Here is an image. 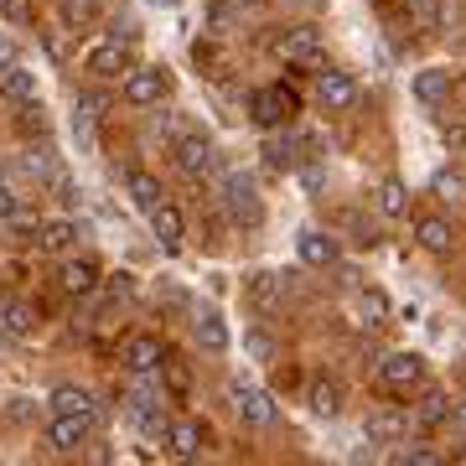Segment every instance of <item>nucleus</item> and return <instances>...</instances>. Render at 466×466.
Here are the masks:
<instances>
[{"label":"nucleus","mask_w":466,"mask_h":466,"mask_svg":"<svg viewBox=\"0 0 466 466\" xmlns=\"http://www.w3.org/2000/svg\"><path fill=\"white\" fill-rule=\"evenodd\" d=\"M88 431H94V420L88 415H52V451H63V456H73V451H84L88 446Z\"/></svg>","instance_id":"f8f14e48"},{"label":"nucleus","mask_w":466,"mask_h":466,"mask_svg":"<svg viewBox=\"0 0 466 466\" xmlns=\"http://www.w3.org/2000/svg\"><path fill=\"white\" fill-rule=\"evenodd\" d=\"M0 99L5 104H21V109H26V104H36V73L32 67H11V73H0Z\"/></svg>","instance_id":"412c9836"},{"label":"nucleus","mask_w":466,"mask_h":466,"mask_svg":"<svg viewBox=\"0 0 466 466\" xmlns=\"http://www.w3.org/2000/svg\"><path fill=\"white\" fill-rule=\"evenodd\" d=\"M0 16L11 21V26H32L36 5H32V0H0Z\"/></svg>","instance_id":"c9c22d12"},{"label":"nucleus","mask_w":466,"mask_h":466,"mask_svg":"<svg viewBox=\"0 0 466 466\" xmlns=\"http://www.w3.org/2000/svg\"><path fill=\"white\" fill-rule=\"evenodd\" d=\"M228 404H233V415L244 420L249 431H265L269 420H275V400H269V389H259V383H249V379H233L228 383Z\"/></svg>","instance_id":"7ed1b4c3"},{"label":"nucleus","mask_w":466,"mask_h":466,"mask_svg":"<svg viewBox=\"0 0 466 466\" xmlns=\"http://www.w3.org/2000/svg\"><path fill=\"white\" fill-rule=\"evenodd\" d=\"M150 233L167 244V249H182V238H187V218L182 208H171V202H161L156 213H150Z\"/></svg>","instance_id":"aec40b11"},{"label":"nucleus","mask_w":466,"mask_h":466,"mask_svg":"<svg viewBox=\"0 0 466 466\" xmlns=\"http://www.w3.org/2000/svg\"><path fill=\"white\" fill-rule=\"evenodd\" d=\"M275 57L296 67H321V32L317 26H290L275 36Z\"/></svg>","instance_id":"39448f33"},{"label":"nucleus","mask_w":466,"mask_h":466,"mask_svg":"<svg viewBox=\"0 0 466 466\" xmlns=\"http://www.w3.org/2000/svg\"><path fill=\"white\" fill-rule=\"evenodd\" d=\"M451 394L446 389H425L420 394V404H415V425H425V431H435V425H451Z\"/></svg>","instance_id":"b1692460"},{"label":"nucleus","mask_w":466,"mask_h":466,"mask_svg":"<svg viewBox=\"0 0 466 466\" xmlns=\"http://www.w3.org/2000/svg\"><path fill=\"white\" fill-rule=\"evenodd\" d=\"M16 213H21V198L11 192V187H0V223H11Z\"/></svg>","instance_id":"58836bf2"},{"label":"nucleus","mask_w":466,"mask_h":466,"mask_svg":"<svg viewBox=\"0 0 466 466\" xmlns=\"http://www.w3.org/2000/svg\"><path fill=\"white\" fill-rule=\"evenodd\" d=\"M280 290H285V280H280V275H254V280H249V300L259 306V311H275V306L285 300Z\"/></svg>","instance_id":"c756f323"},{"label":"nucleus","mask_w":466,"mask_h":466,"mask_svg":"<svg viewBox=\"0 0 466 466\" xmlns=\"http://www.w3.org/2000/svg\"><path fill=\"white\" fill-rule=\"evenodd\" d=\"M26 171H32L36 182L47 187V182H52V177H57L63 167H57V156H52V146H32V150H26Z\"/></svg>","instance_id":"2f4dec72"},{"label":"nucleus","mask_w":466,"mask_h":466,"mask_svg":"<svg viewBox=\"0 0 466 466\" xmlns=\"http://www.w3.org/2000/svg\"><path fill=\"white\" fill-rule=\"evenodd\" d=\"M379 213L383 218H410V187L400 177H383L379 182Z\"/></svg>","instance_id":"cd10ccee"},{"label":"nucleus","mask_w":466,"mask_h":466,"mask_svg":"<svg viewBox=\"0 0 466 466\" xmlns=\"http://www.w3.org/2000/svg\"><path fill=\"white\" fill-rule=\"evenodd\" d=\"M192 337H198V348L213 352V358H218V352H228V342H233L228 321L218 317V311H198V317H192Z\"/></svg>","instance_id":"2eb2a0df"},{"label":"nucleus","mask_w":466,"mask_h":466,"mask_svg":"<svg viewBox=\"0 0 466 466\" xmlns=\"http://www.w3.org/2000/svg\"><path fill=\"white\" fill-rule=\"evenodd\" d=\"M363 435L373 441V446H389V441H400V435H404V420L389 415V410H379V415H368Z\"/></svg>","instance_id":"c85d7f7f"},{"label":"nucleus","mask_w":466,"mask_h":466,"mask_svg":"<svg viewBox=\"0 0 466 466\" xmlns=\"http://www.w3.org/2000/svg\"><path fill=\"white\" fill-rule=\"evenodd\" d=\"M104 109H109V99H104L99 88H84L78 94V104H73V130H78V140H94V125H99Z\"/></svg>","instance_id":"4be33fe9"},{"label":"nucleus","mask_w":466,"mask_h":466,"mask_svg":"<svg viewBox=\"0 0 466 466\" xmlns=\"http://www.w3.org/2000/svg\"><path fill=\"white\" fill-rule=\"evenodd\" d=\"M296 161H300V140H296V135H285V140H280V135H275V140H269V167L290 171V167H296Z\"/></svg>","instance_id":"f704fd0d"},{"label":"nucleus","mask_w":466,"mask_h":466,"mask_svg":"<svg viewBox=\"0 0 466 466\" xmlns=\"http://www.w3.org/2000/svg\"><path fill=\"white\" fill-rule=\"evenodd\" d=\"M379 383L389 394H415L420 383H425V363H420L415 352H389L379 363Z\"/></svg>","instance_id":"423d86ee"},{"label":"nucleus","mask_w":466,"mask_h":466,"mask_svg":"<svg viewBox=\"0 0 466 466\" xmlns=\"http://www.w3.org/2000/svg\"><path fill=\"white\" fill-rule=\"evenodd\" d=\"M238 11H244L238 0H218L213 11H208V26H213V32H228L233 21H238Z\"/></svg>","instance_id":"e433bc0d"},{"label":"nucleus","mask_w":466,"mask_h":466,"mask_svg":"<svg viewBox=\"0 0 466 466\" xmlns=\"http://www.w3.org/2000/svg\"><path fill=\"white\" fill-rule=\"evenodd\" d=\"M167 94V73L161 67H130V78H125V104L130 109H156Z\"/></svg>","instance_id":"1a4fd4ad"},{"label":"nucleus","mask_w":466,"mask_h":466,"mask_svg":"<svg viewBox=\"0 0 466 466\" xmlns=\"http://www.w3.org/2000/svg\"><path fill=\"white\" fill-rule=\"evenodd\" d=\"M16 63H21V57H16V42H11V36H0V73H11Z\"/></svg>","instance_id":"a19ab883"},{"label":"nucleus","mask_w":466,"mask_h":466,"mask_svg":"<svg viewBox=\"0 0 466 466\" xmlns=\"http://www.w3.org/2000/svg\"><path fill=\"white\" fill-rule=\"evenodd\" d=\"M244 352H249L254 363H275V352H280V348H275V337H269V332L249 327V332H244Z\"/></svg>","instance_id":"72a5a7b5"},{"label":"nucleus","mask_w":466,"mask_h":466,"mask_svg":"<svg viewBox=\"0 0 466 466\" xmlns=\"http://www.w3.org/2000/svg\"><path fill=\"white\" fill-rule=\"evenodd\" d=\"M415 244L420 249H431V254H446L451 244H456V228H451L446 218H420L415 223Z\"/></svg>","instance_id":"393cba45"},{"label":"nucleus","mask_w":466,"mask_h":466,"mask_svg":"<svg viewBox=\"0 0 466 466\" xmlns=\"http://www.w3.org/2000/svg\"><path fill=\"white\" fill-rule=\"evenodd\" d=\"M451 67H425V73H415V99L420 104H441L451 94Z\"/></svg>","instance_id":"bb28decb"},{"label":"nucleus","mask_w":466,"mask_h":466,"mask_svg":"<svg viewBox=\"0 0 466 466\" xmlns=\"http://www.w3.org/2000/svg\"><path fill=\"white\" fill-rule=\"evenodd\" d=\"M317 104L327 109V115L352 109V104H358V84H352V73H337V67L317 73Z\"/></svg>","instance_id":"9d476101"},{"label":"nucleus","mask_w":466,"mask_h":466,"mask_svg":"<svg viewBox=\"0 0 466 466\" xmlns=\"http://www.w3.org/2000/svg\"><path fill=\"white\" fill-rule=\"evenodd\" d=\"M125 192H130V202L140 213H156L167 202V187H161V177H150V171H125Z\"/></svg>","instance_id":"4468645a"},{"label":"nucleus","mask_w":466,"mask_h":466,"mask_svg":"<svg viewBox=\"0 0 466 466\" xmlns=\"http://www.w3.org/2000/svg\"><path fill=\"white\" fill-rule=\"evenodd\" d=\"M358 317H363L368 327H389L394 306H389V296H383V290H363V296H358Z\"/></svg>","instance_id":"7c9ffc66"},{"label":"nucleus","mask_w":466,"mask_h":466,"mask_svg":"<svg viewBox=\"0 0 466 466\" xmlns=\"http://www.w3.org/2000/svg\"><path fill=\"white\" fill-rule=\"evenodd\" d=\"M5 182H11V167H5V161H0V187H5Z\"/></svg>","instance_id":"37998d69"},{"label":"nucleus","mask_w":466,"mask_h":466,"mask_svg":"<svg viewBox=\"0 0 466 466\" xmlns=\"http://www.w3.org/2000/svg\"><path fill=\"white\" fill-rule=\"evenodd\" d=\"M171 167L182 171L187 182H208L218 171V150H213V140L208 135H182L177 146H171Z\"/></svg>","instance_id":"f03ea898"},{"label":"nucleus","mask_w":466,"mask_h":466,"mask_svg":"<svg viewBox=\"0 0 466 466\" xmlns=\"http://www.w3.org/2000/svg\"><path fill=\"white\" fill-rule=\"evenodd\" d=\"M238 5H265V0H238Z\"/></svg>","instance_id":"c03bdc74"},{"label":"nucleus","mask_w":466,"mask_h":466,"mask_svg":"<svg viewBox=\"0 0 466 466\" xmlns=\"http://www.w3.org/2000/svg\"><path fill=\"white\" fill-rule=\"evenodd\" d=\"M161 373H167L171 394H187V389H192V373H187V363H177V358H167V363H161Z\"/></svg>","instance_id":"4c0bfd02"},{"label":"nucleus","mask_w":466,"mask_h":466,"mask_svg":"<svg viewBox=\"0 0 466 466\" xmlns=\"http://www.w3.org/2000/svg\"><path fill=\"white\" fill-rule=\"evenodd\" d=\"M296 109H300L296 88H285V84L254 88V99H249V115H254V125H259V130H275V125H285Z\"/></svg>","instance_id":"20e7f679"},{"label":"nucleus","mask_w":466,"mask_h":466,"mask_svg":"<svg viewBox=\"0 0 466 466\" xmlns=\"http://www.w3.org/2000/svg\"><path fill=\"white\" fill-rule=\"evenodd\" d=\"M52 415H88L94 420V394L78 389V383H63V389H52Z\"/></svg>","instance_id":"a878e982"},{"label":"nucleus","mask_w":466,"mask_h":466,"mask_svg":"<svg viewBox=\"0 0 466 466\" xmlns=\"http://www.w3.org/2000/svg\"><path fill=\"white\" fill-rule=\"evenodd\" d=\"M410 26H415V32H441V5H435V0H410Z\"/></svg>","instance_id":"473e14b6"},{"label":"nucleus","mask_w":466,"mask_h":466,"mask_svg":"<svg viewBox=\"0 0 466 466\" xmlns=\"http://www.w3.org/2000/svg\"><path fill=\"white\" fill-rule=\"evenodd\" d=\"M306 404H311V415H317V420H337V415H342V383H337V379H311Z\"/></svg>","instance_id":"6ab92c4d"},{"label":"nucleus","mask_w":466,"mask_h":466,"mask_svg":"<svg viewBox=\"0 0 466 466\" xmlns=\"http://www.w3.org/2000/svg\"><path fill=\"white\" fill-rule=\"evenodd\" d=\"M119 363L130 368V373H161L167 348H161V337L156 332H130L125 337V348H119Z\"/></svg>","instance_id":"0eeeda50"},{"label":"nucleus","mask_w":466,"mask_h":466,"mask_svg":"<svg viewBox=\"0 0 466 466\" xmlns=\"http://www.w3.org/2000/svg\"><path fill=\"white\" fill-rule=\"evenodd\" d=\"M296 254H300V265H311V269H332L337 259H342V244H337L332 233L306 228V233L296 238Z\"/></svg>","instance_id":"9b49d317"},{"label":"nucleus","mask_w":466,"mask_h":466,"mask_svg":"<svg viewBox=\"0 0 466 466\" xmlns=\"http://www.w3.org/2000/svg\"><path fill=\"white\" fill-rule=\"evenodd\" d=\"M400 461H415V466H435V461H441V456H435L431 446H410V451H404V456H400Z\"/></svg>","instance_id":"ea45409f"},{"label":"nucleus","mask_w":466,"mask_h":466,"mask_svg":"<svg viewBox=\"0 0 466 466\" xmlns=\"http://www.w3.org/2000/svg\"><path fill=\"white\" fill-rule=\"evenodd\" d=\"M0 332L16 337V342L36 337V306H26V300H0Z\"/></svg>","instance_id":"a211bd4d"},{"label":"nucleus","mask_w":466,"mask_h":466,"mask_svg":"<svg viewBox=\"0 0 466 466\" xmlns=\"http://www.w3.org/2000/svg\"><path fill=\"white\" fill-rule=\"evenodd\" d=\"M78 238H84V233H78V223H73V218H52V223H42V228H36V249H42V254H67Z\"/></svg>","instance_id":"f3484780"},{"label":"nucleus","mask_w":466,"mask_h":466,"mask_svg":"<svg viewBox=\"0 0 466 466\" xmlns=\"http://www.w3.org/2000/svg\"><path fill=\"white\" fill-rule=\"evenodd\" d=\"M451 431H456V435L466 441V400H456V404H451Z\"/></svg>","instance_id":"79ce46f5"},{"label":"nucleus","mask_w":466,"mask_h":466,"mask_svg":"<svg viewBox=\"0 0 466 466\" xmlns=\"http://www.w3.org/2000/svg\"><path fill=\"white\" fill-rule=\"evenodd\" d=\"M104 5L99 0H57V21H63V32H88V26H99Z\"/></svg>","instance_id":"5701e85b"},{"label":"nucleus","mask_w":466,"mask_h":466,"mask_svg":"<svg viewBox=\"0 0 466 466\" xmlns=\"http://www.w3.org/2000/svg\"><path fill=\"white\" fill-rule=\"evenodd\" d=\"M213 187H218V202H223L233 228H259L265 223V202H259V187H254L249 171L223 167V171H213Z\"/></svg>","instance_id":"f257e3e1"},{"label":"nucleus","mask_w":466,"mask_h":466,"mask_svg":"<svg viewBox=\"0 0 466 466\" xmlns=\"http://www.w3.org/2000/svg\"><path fill=\"white\" fill-rule=\"evenodd\" d=\"M99 280H104V275H99V265H94L88 254H84V259H67V265L57 269V285H63L67 296H94Z\"/></svg>","instance_id":"ddd939ff"},{"label":"nucleus","mask_w":466,"mask_h":466,"mask_svg":"<svg viewBox=\"0 0 466 466\" xmlns=\"http://www.w3.org/2000/svg\"><path fill=\"white\" fill-rule=\"evenodd\" d=\"M125 67H130V42H125V36H109L99 47H88V57H84L88 78H119Z\"/></svg>","instance_id":"6e6552de"},{"label":"nucleus","mask_w":466,"mask_h":466,"mask_svg":"<svg viewBox=\"0 0 466 466\" xmlns=\"http://www.w3.org/2000/svg\"><path fill=\"white\" fill-rule=\"evenodd\" d=\"M167 451L177 456V461H198V456H202V425H198V420H171Z\"/></svg>","instance_id":"dca6fc26"}]
</instances>
